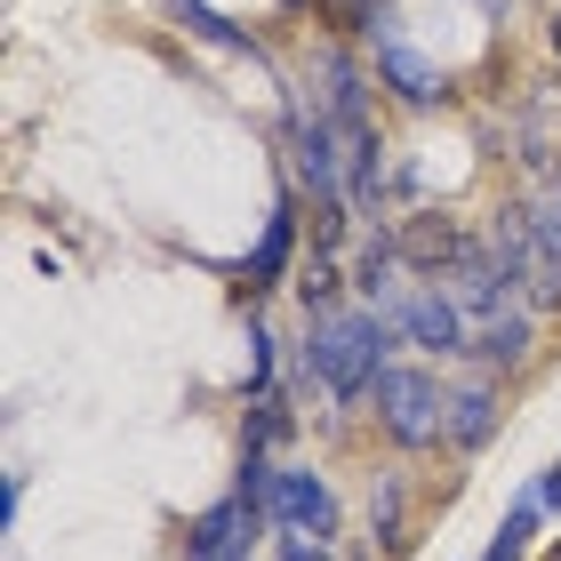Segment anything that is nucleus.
I'll use <instances>...</instances> for the list:
<instances>
[{"mask_svg": "<svg viewBox=\"0 0 561 561\" xmlns=\"http://www.w3.org/2000/svg\"><path fill=\"white\" fill-rule=\"evenodd\" d=\"M401 353H410V345H401L393 313L345 297V305H329V313H305L297 345H289V393L297 401H321L329 417L369 410V386L401 362Z\"/></svg>", "mask_w": 561, "mask_h": 561, "instance_id": "nucleus-1", "label": "nucleus"}, {"mask_svg": "<svg viewBox=\"0 0 561 561\" xmlns=\"http://www.w3.org/2000/svg\"><path fill=\"white\" fill-rule=\"evenodd\" d=\"M369 425H377V442H386L393 457L449 449V369L401 353V362L369 386Z\"/></svg>", "mask_w": 561, "mask_h": 561, "instance_id": "nucleus-2", "label": "nucleus"}, {"mask_svg": "<svg viewBox=\"0 0 561 561\" xmlns=\"http://www.w3.org/2000/svg\"><path fill=\"white\" fill-rule=\"evenodd\" d=\"M305 96L321 105L329 129H369L377 121V65H369V48L362 41H337V33H321L313 48H305Z\"/></svg>", "mask_w": 561, "mask_h": 561, "instance_id": "nucleus-3", "label": "nucleus"}, {"mask_svg": "<svg viewBox=\"0 0 561 561\" xmlns=\"http://www.w3.org/2000/svg\"><path fill=\"white\" fill-rule=\"evenodd\" d=\"M369 65H377V89H386V105H401V113H442L449 96H457V89H449V65L417 48V33L401 24V9L369 33Z\"/></svg>", "mask_w": 561, "mask_h": 561, "instance_id": "nucleus-4", "label": "nucleus"}, {"mask_svg": "<svg viewBox=\"0 0 561 561\" xmlns=\"http://www.w3.org/2000/svg\"><path fill=\"white\" fill-rule=\"evenodd\" d=\"M265 538H345V497L337 481L321 466H305V457H280L273 473V497H265Z\"/></svg>", "mask_w": 561, "mask_h": 561, "instance_id": "nucleus-5", "label": "nucleus"}, {"mask_svg": "<svg viewBox=\"0 0 561 561\" xmlns=\"http://www.w3.org/2000/svg\"><path fill=\"white\" fill-rule=\"evenodd\" d=\"M393 329H401V345L417 353V362H442V369H466V337H473V321H466V305L449 297V280H410L393 305Z\"/></svg>", "mask_w": 561, "mask_h": 561, "instance_id": "nucleus-6", "label": "nucleus"}, {"mask_svg": "<svg viewBox=\"0 0 561 561\" xmlns=\"http://www.w3.org/2000/svg\"><path fill=\"white\" fill-rule=\"evenodd\" d=\"M297 265H305V193L280 176L273 185V217H265V233H257V249L233 265V289H241V305H265L280 280H297Z\"/></svg>", "mask_w": 561, "mask_h": 561, "instance_id": "nucleus-7", "label": "nucleus"}, {"mask_svg": "<svg viewBox=\"0 0 561 561\" xmlns=\"http://www.w3.org/2000/svg\"><path fill=\"white\" fill-rule=\"evenodd\" d=\"M481 233H490V249L505 257V273L522 280V297L538 305V313H561V257L546 249V233H538V225H529L522 193H514V201H497V209L481 217Z\"/></svg>", "mask_w": 561, "mask_h": 561, "instance_id": "nucleus-8", "label": "nucleus"}, {"mask_svg": "<svg viewBox=\"0 0 561 561\" xmlns=\"http://www.w3.org/2000/svg\"><path fill=\"white\" fill-rule=\"evenodd\" d=\"M505 425V377L449 369V457H481Z\"/></svg>", "mask_w": 561, "mask_h": 561, "instance_id": "nucleus-9", "label": "nucleus"}, {"mask_svg": "<svg viewBox=\"0 0 561 561\" xmlns=\"http://www.w3.org/2000/svg\"><path fill=\"white\" fill-rule=\"evenodd\" d=\"M538 305H505V313H481L473 337H466V369H490V377H522L538 362Z\"/></svg>", "mask_w": 561, "mask_h": 561, "instance_id": "nucleus-10", "label": "nucleus"}, {"mask_svg": "<svg viewBox=\"0 0 561 561\" xmlns=\"http://www.w3.org/2000/svg\"><path fill=\"white\" fill-rule=\"evenodd\" d=\"M257 546H273V538H265V522L249 514L233 490L185 522V561H233V553H257Z\"/></svg>", "mask_w": 561, "mask_h": 561, "instance_id": "nucleus-11", "label": "nucleus"}, {"mask_svg": "<svg viewBox=\"0 0 561 561\" xmlns=\"http://www.w3.org/2000/svg\"><path fill=\"white\" fill-rule=\"evenodd\" d=\"M345 273H353V297H362V305H377V313H386V305H393V297L417 280V273H410V257H401V233H393V225H369V233L353 241Z\"/></svg>", "mask_w": 561, "mask_h": 561, "instance_id": "nucleus-12", "label": "nucleus"}, {"mask_svg": "<svg viewBox=\"0 0 561 561\" xmlns=\"http://www.w3.org/2000/svg\"><path fill=\"white\" fill-rule=\"evenodd\" d=\"M393 233H401V257H410V273L442 280L457 257H466L473 225H457V217H442V209H410V217H393Z\"/></svg>", "mask_w": 561, "mask_h": 561, "instance_id": "nucleus-13", "label": "nucleus"}, {"mask_svg": "<svg viewBox=\"0 0 561 561\" xmlns=\"http://www.w3.org/2000/svg\"><path fill=\"white\" fill-rule=\"evenodd\" d=\"M241 345H249V362H241V401H265L289 386V345L273 337V321H265V305H249V329H241Z\"/></svg>", "mask_w": 561, "mask_h": 561, "instance_id": "nucleus-14", "label": "nucleus"}, {"mask_svg": "<svg viewBox=\"0 0 561 561\" xmlns=\"http://www.w3.org/2000/svg\"><path fill=\"white\" fill-rule=\"evenodd\" d=\"M169 9V24L185 41H201V48H217V57H265V41L249 33V24H233V16H217L209 0H161Z\"/></svg>", "mask_w": 561, "mask_h": 561, "instance_id": "nucleus-15", "label": "nucleus"}, {"mask_svg": "<svg viewBox=\"0 0 561 561\" xmlns=\"http://www.w3.org/2000/svg\"><path fill=\"white\" fill-rule=\"evenodd\" d=\"M553 514H546V497H538V481H522L514 490V505L497 514V529L481 538V561H529V546H538V529H546Z\"/></svg>", "mask_w": 561, "mask_h": 561, "instance_id": "nucleus-16", "label": "nucleus"}, {"mask_svg": "<svg viewBox=\"0 0 561 561\" xmlns=\"http://www.w3.org/2000/svg\"><path fill=\"white\" fill-rule=\"evenodd\" d=\"M410 546V473L386 466L369 481V553H401Z\"/></svg>", "mask_w": 561, "mask_h": 561, "instance_id": "nucleus-17", "label": "nucleus"}, {"mask_svg": "<svg viewBox=\"0 0 561 561\" xmlns=\"http://www.w3.org/2000/svg\"><path fill=\"white\" fill-rule=\"evenodd\" d=\"M386 16H393V0H321V24H329L337 41H362V48H369V33H377Z\"/></svg>", "mask_w": 561, "mask_h": 561, "instance_id": "nucleus-18", "label": "nucleus"}, {"mask_svg": "<svg viewBox=\"0 0 561 561\" xmlns=\"http://www.w3.org/2000/svg\"><path fill=\"white\" fill-rule=\"evenodd\" d=\"M265 561H337V546H329V538H273Z\"/></svg>", "mask_w": 561, "mask_h": 561, "instance_id": "nucleus-19", "label": "nucleus"}, {"mask_svg": "<svg viewBox=\"0 0 561 561\" xmlns=\"http://www.w3.org/2000/svg\"><path fill=\"white\" fill-rule=\"evenodd\" d=\"M16 514H24V473L0 481V529H16Z\"/></svg>", "mask_w": 561, "mask_h": 561, "instance_id": "nucleus-20", "label": "nucleus"}, {"mask_svg": "<svg viewBox=\"0 0 561 561\" xmlns=\"http://www.w3.org/2000/svg\"><path fill=\"white\" fill-rule=\"evenodd\" d=\"M538 497H546V514H553V522H561V457H553V466H546V473H538Z\"/></svg>", "mask_w": 561, "mask_h": 561, "instance_id": "nucleus-21", "label": "nucleus"}, {"mask_svg": "<svg viewBox=\"0 0 561 561\" xmlns=\"http://www.w3.org/2000/svg\"><path fill=\"white\" fill-rule=\"evenodd\" d=\"M546 48H553V65H561V0L546 9Z\"/></svg>", "mask_w": 561, "mask_h": 561, "instance_id": "nucleus-22", "label": "nucleus"}, {"mask_svg": "<svg viewBox=\"0 0 561 561\" xmlns=\"http://www.w3.org/2000/svg\"><path fill=\"white\" fill-rule=\"evenodd\" d=\"M280 9H289V16H305V9H321V0H280Z\"/></svg>", "mask_w": 561, "mask_h": 561, "instance_id": "nucleus-23", "label": "nucleus"}, {"mask_svg": "<svg viewBox=\"0 0 561 561\" xmlns=\"http://www.w3.org/2000/svg\"><path fill=\"white\" fill-rule=\"evenodd\" d=\"M233 561H257V553H233Z\"/></svg>", "mask_w": 561, "mask_h": 561, "instance_id": "nucleus-24", "label": "nucleus"}]
</instances>
